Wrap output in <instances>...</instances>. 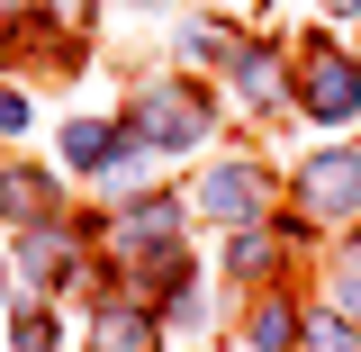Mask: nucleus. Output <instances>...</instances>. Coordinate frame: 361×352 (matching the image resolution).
Instances as JSON below:
<instances>
[{"mask_svg":"<svg viewBox=\"0 0 361 352\" xmlns=\"http://www.w3.org/2000/svg\"><path fill=\"white\" fill-rule=\"evenodd\" d=\"M199 208L217 226H253V208H262V172L253 163H217V172L199 181Z\"/></svg>","mask_w":361,"mask_h":352,"instance_id":"7ed1b4c3","label":"nucleus"},{"mask_svg":"<svg viewBox=\"0 0 361 352\" xmlns=\"http://www.w3.org/2000/svg\"><path fill=\"white\" fill-rule=\"evenodd\" d=\"M307 344L316 352H361V325L353 316H307Z\"/></svg>","mask_w":361,"mask_h":352,"instance_id":"0eeeda50","label":"nucleus"},{"mask_svg":"<svg viewBox=\"0 0 361 352\" xmlns=\"http://www.w3.org/2000/svg\"><path fill=\"white\" fill-rule=\"evenodd\" d=\"M63 154H73L82 172H109V154H127V127H99V118H73V127H63Z\"/></svg>","mask_w":361,"mask_h":352,"instance_id":"39448f33","label":"nucleus"},{"mask_svg":"<svg viewBox=\"0 0 361 352\" xmlns=\"http://www.w3.org/2000/svg\"><path fill=\"white\" fill-rule=\"evenodd\" d=\"M199 127H208V109L190 99V90H145L127 118V145H145V154H180V145H199Z\"/></svg>","mask_w":361,"mask_h":352,"instance_id":"f257e3e1","label":"nucleus"},{"mask_svg":"<svg viewBox=\"0 0 361 352\" xmlns=\"http://www.w3.org/2000/svg\"><path fill=\"white\" fill-rule=\"evenodd\" d=\"M0 199H9V217H27V226H37L54 190H45V172H9V181H0Z\"/></svg>","mask_w":361,"mask_h":352,"instance_id":"423d86ee","label":"nucleus"},{"mask_svg":"<svg viewBox=\"0 0 361 352\" xmlns=\"http://www.w3.org/2000/svg\"><path fill=\"white\" fill-rule=\"evenodd\" d=\"M307 208L353 217V208H361V154H316V163H307Z\"/></svg>","mask_w":361,"mask_h":352,"instance_id":"20e7f679","label":"nucleus"},{"mask_svg":"<svg viewBox=\"0 0 361 352\" xmlns=\"http://www.w3.org/2000/svg\"><path fill=\"white\" fill-rule=\"evenodd\" d=\"M18 118H27V99H18V90H0V127H18Z\"/></svg>","mask_w":361,"mask_h":352,"instance_id":"1a4fd4ad","label":"nucleus"},{"mask_svg":"<svg viewBox=\"0 0 361 352\" xmlns=\"http://www.w3.org/2000/svg\"><path fill=\"white\" fill-rule=\"evenodd\" d=\"M9 334H18V352H54V316H45V308H18Z\"/></svg>","mask_w":361,"mask_h":352,"instance_id":"6e6552de","label":"nucleus"},{"mask_svg":"<svg viewBox=\"0 0 361 352\" xmlns=\"http://www.w3.org/2000/svg\"><path fill=\"white\" fill-rule=\"evenodd\" d=\"M298 99H307V118H325V127L361 118V63H343V54H316L307 82H298Z\"/></svg>","mask_w":361,"mask_h":352,"instance_id":"f03ea898","label":"nucleus"},{"mask_svg":"<svg viewBox=\"0 0 361 352\" xmlns=\"http://www.w3.org/2000/svg\"><path fill=\"white\" fill-rule=\"evenodd\" d=\"M325 9H343V18H353V9H361V0H325Z\"/></svg>","mask_w":361,"mask_h":352,"instance_id":"9d476101","label":"nucleus"}]
</instances>
